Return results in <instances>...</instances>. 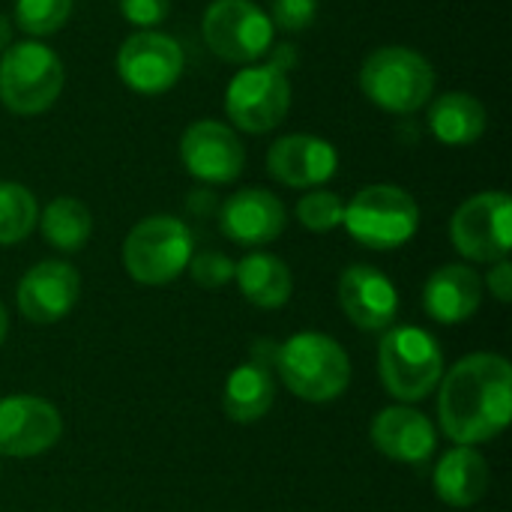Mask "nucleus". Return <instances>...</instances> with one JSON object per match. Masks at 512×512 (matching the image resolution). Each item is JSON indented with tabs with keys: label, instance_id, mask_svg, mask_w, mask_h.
I'll return each mask as SVG.
<instances>
[{
	"label": "nucleus",
	"instance_id": "obj_17",
	"mask_svg": "<svg viewBox=\"0 0 512 512\" xmlns=\"http://www.w3.org/2000/svg\"><path fill=\"white\" fill-rule=\"evenodd\" d=\"M285 204L261 186L234 192L219 207V228L237 246H267L285 231Z\"/></svg>",
	"mask_w": 512,
	"mask_h": 512
},
{
	"label": "nucleus",
	"instance_id": "obj_34",
	"mask_svg": "<svg viewBox=\"0 0 512 512\" xmlns=\"http://www.w3.org/2000/svg\"><path fill=\"white\" fill-rule=\"evenodd\" d=\"M9 45H12V24H9V18L0 12V54H3Z\"/></svg>",
	"mask_w": 512,
	"mask_h": 512
},
{
	"label": "nucleus",
	"instance_id": "obj_9",
	"mask_svg": "<svg viewBox=\"0 0 512 512\" xmlns=\"http://www.w3.org/2000/svg\"><path fill=\"white\" fill-rule=\"evenodd\" d=\"M456 252L477 264H495L510 255L512 201L507 192H480L459 204L450 222Z\"/></svg>",
	"mask_w": 512,
	"mask_h": 512
},
{
	"label": "nucleus",
	"instance_id": "obj_1",
	"mask_svg": "<svg viewBox=\"0 0 512 512\" xmlns=\"http://www.w3.org/2000/svg\"><path fill=\"white\" fill-rule=\"evenodd\" d=\"M441 429L459 447L495 441L512 417V366L501 354H468L441 378Z\"/></svg>",
	"mask_w": 512,
	"mask_h": 512
},
{
	"label": "nucleus",
	"instance_id": "obj_2",
	"mask_svg": "<svg viewBox=\"0 0 512 512\" xmlns=\"http://www.w3.org/2000/svg\"><path fill=\"white\" fill-rule=\"evenodd\" d=\"M273 366L282 384L306 402H333L351 384V360L345 348L324 333H294L276 345Z\"/></svg>",
	"mask_w": 512,
	"mask_h": 512
},
{
	"label": "nucleus",
	"instance_id": "obj_6",
	"mask_svg": "<svg viewBox=\"0 0 512 512\" xmlns=\"http://www.w3.org/2000/svg\"><path fill=\"white\" fill-rule=\"evenodd\" d=\"M195 237L177 216H147L123 240V267L141 285H168L186 273Z\"/></svg>",
	"mask_w": 512,
	"mask_h": 512
},
{
	"label": "nucleus",
	"instance_id": "obj_20",
	"mask_svg": "<svg viewBox=\"0 0 512 512\" xmlns=\"http://www.w3.org/2000/svg\"><path fill=\"white\" fill-rule=\"evenodd\" d=\"M489 480L492 474H489L486 459L474 447H459V444L441 456L432 474L435 495L447 507H459V510L474 507L489 492Z\"/></svg>",
	"mask_w": 512,
	"mask_h": 512
},
{
	"label": "nucleus",
	"instance_id": "obj_21",
	"mask_svg": "<svg viewBox=\"0 0 512 512\" xmlns=\"http://www.w3.org/2000/svg\"><path fill=\"white\" fill-rule=\"evenodd\" d=\"M240 294L258 309H282L291 300L294 276L288 264L270 252H249L234 264Z\"/></svg>",
	"mask_w": 512,
	"mask_h": 512
},
{
	"label": "nucleus",
	"instance_id": "obj_26",
	"mask_svg": "<svg viewBox=\"0 0 512 512\" xmlns=\"http://www.w3.org/2000/svg\"><path fill=\"white\" fill-rule=\"evenodd\" d=\"M72 15V0H15V24L27 36H51Z\"/></svg>",
	"mask_w": 512,
	"mask_h": 512
},
{
	"label": "nucleus",
	"instance_id": "obj_16",
	"mask_svg": "<svg viewBox=\"0 0 512 512\" xmlns=\"http://www.w3.org/2000/svg\"><path fill=\"white\" fill-rule=\"evenodd\" d=\"M339 168V153L327 138L318 135H285L273 141L267 150V171L273 180L291 189H315L324 186Z\"/></svg>",
	"mask_w": 512,
	"mask_h": 512
},
{
	"label": "nucleus",
	"instance_id": "obj_23",
	"mask_svg": "<svg viewBox=\"0 0 512 512\" xmlns=\"http://www.w3.org/2000/svg\"><path fill=\"white\" fill-rule=\"evenodd\" d=\"M273 399H276V384L270 369L249 360L228 375L222 408L234 423H255L273 408Z\"/></svg>",
	"mask_w": 512,
	"mask_h": 512
},
{
	"label": "nucleus",
	"instance_id": "obj_8",
	"mask_svg": "<svg viewBox=\"0 0 512 512\" xmlns=\"http://www.w3.org/2000/svg\"><path fill=\"white\" fill-rule=\"evenodd\" d=\"M201 33L207 48L228 63H255L273 45V21L252 0H213Z\"/></svg>",
	"mask_w": 512,
	"mask_h": 512
},
{
	"label": "nucleus",
	"instance_id": "obj_19",
	"mask_svg": "<svg viewBox=\"0 0 512 512\" xmlns=\"http://www.w3.org/2000/svg\"><path fill=\"white\" fill-rule=\"evenodd\" d=\"M483 303V279L465 264H447L435 270L423 288V309L432 321L462 324L477 315Z\"/></svg>",
	"mask_w": 512,
	"mask_h": 512
},
{
	"label": "nucleus",
	"instance_id": "obj_30",
	"mask_svg": "<svg viewBox=\"0 0 512 512\" xmlns=\"http://www.w3.org/2000/svg\"><path fill=\"white\" fill-rule=\"evenodd\" d=\"M120 12L129 24L156 30L171 12V0H120Z\"/></svg>",
	"mask_w": 512,
	"mask_h": 512
},
{
	"label": "nucleus",
	"instance_id": "obj_11",
	"mask_svg": "<svg viewBox=\"0 0 512 512\" xmlns=\"http://www.w3.org/2000/svg\"><path fill=\"white\" fill-rule=\"evenodd\" d=\"M117 75L138 96H162L183 75V48L159 30H138L117 51Z\"/></svg>",
	"mask_w": 512,
	"mask_h": 512
},
{
	"label": "nucleus",
	"instance_id": "obj_22",
	"mask_svg": "<svg viewBox=\"0 0 512 512\" xmlns=\"http://www.w3.org/2000/svg\"><path fill=\"white\" fill-rule=\"evenodd\" d=\"M486 108L480 99L462 90L441 93L429 108V129L447 147H468L477 144L486 132Z\"/></svg>",
	"mask_w": 512,
	"mask_h": 512
},
{
	"label": "nucleus",
	"instance_id": "obj_15",
	"mask_svg": "<svg viewBox=\"0 0 512 512\" xmlns=\"http://www.w3.org/2000/svg\"><path fill=\"white\" fill-rule=\"evenodd\" d=\"M81 294V276L66 261H39L18 282V312L33 324H57Z\"/></svg>",
	"mask_w": 512,
	"mask_h": 512
},
{
	"label": "nucleus",
	"instance_id": "obj_25",
	"mask_svg": "<svg viewBox=\"0 0 512 512\" xmlns=\"http://www.w3.org/2000/svg\"><path fill=\"white\" fill-rule=\"evenodd\" d=\"M39 222V204L21 183L0 180V246H15L33 234Z\"/></svg>",
	"mask_w": 512,
	"mask_h": 512
},
{
	"label": "nucleus",
	"instance_id": "obj_27",
	"mask_svg": "<svg viewBox=\"0 0 512 512\" xmlns=\"http://www.w3.org/2000/svg\"><path fill=\"white\" fill-rule=\"evenodd\" d=\"M345 216V204L336 192L327 189H312L297 201V219L303 228L315 231V234H327L333 228L342 225Z\"/></svg>",
	"mask_w": 512,
	"mask_h": 512
},
{
	"label": "nucleus",
	"instance_id": "obj_29",
	"mask_svg": "<svg viewBox=\"0 0 512 512\" xmlns=\"http://www.w3.org/2000/svg\"><path fill=\"white\" fill-rule=\"evenodd\" d=\"M315 15H318V0H273L270 21L279 30L300 33V30L312 27Z\"/></svg>",
	"mask_w": 512,
	"mask_h": 512
},
{
	"label": "nucleus",
	"instance_id": "obj_4",
	"mask_svg": "<svg viewBox=\"0 0 512 512\" xmlns=\"http://www.w3.org/2000/svg\"><path fill=\"white\" fill-rule=\"evenodd\" d=\"M360 90L381 111L414 114L435 93V69L414 48L384 45L363 60Z\"/></svg>",
	"mask_w": 512,
	"mask_h": 512
},
{
	"label": "nucleus",
	"instance_id": "obj_33",
	"mask_svg": "<svg viewBox=\"0 0 512 512\" xmlns=\"http://www.w3.org/2000/svg\"><path fill=\"white\" fill-rule=\"evenodd\" d=\"M213 204H216V198H213V192H207V189H195V192L189 195V210H192L195 216H207V213L213 210Z\"/></svg>",
	"mask_w": 512,
	"mask_h": 512
},
{
	"label": "nucleus",
	"instance_id": "obj_10",
	"mask_svg": "<svg viewBox=\"0 0 512 512\" xmlns=\"http://www.w3.org/2000/svg\"><path fill=\"white\" fill-rule=\"evenodd\" d=\"M291 108V81L276 66L240 69L225 90V111L243 132L264 135L276 129Z\"/></svg>",
	"mask_w": 512,
	"mask_h": 512
},
{
	"label": "nucleus",
	"instance_id": "obj_7",
	"mask_svg": "<svg viewBox=\"0 0 512 512\" xmlns=\"http://www.w3.org/2000/svg\"><path fill=\"white\" fill-rule=\"evenodd\" d=\"M63 90V60L42 42H12L0 54V102L18 114L33 117L48 111Z\"/></svg>",
	"mask_w": 512,
	"mask_h": 512
},
{
	"label": "nucleus",
	"instance_id": "obj_28",
	"mask_svg": "<svg viewBox=\"0 0 512 512\" xmlns=\"http://www.w3.org/2000/svg\"><path fill=\"white\" fill-rule=\"evenodd\" d=\"M186 270H189L192 282L207 288V291H216V288H222V285H228L234 279V261L228 255H222V252H213V249L192 255Z\"/></svg>",
	"mask_w": 512,
	"mask_h": 512
},
{
	"label": "nucleus",
	"instance_id": "obj_35",
	"mask_svg": "<svg viewBox=\"0 0 512 512\" xmlns=\"http://www.w3.org/2000/svg\"><path fill=\"white\" fill-rule=\"evenodd\" d=\"M6 333H9V318H6V309L0 306V345H3V339H6Z\"/></svg>",
	"mask_w": 512,
	"mask_h": 512
},
{
	"label": "nucleus",
	"instance_id": "obj_3",
	"mask_svg": "<svg viewBox=\"0 0 512 512\" xmlns=\"http://www.w3.org/2000/svg\"><path fill=\"white\" fill-rule=\"evenodd\" d=\"M378 372L393 399L423 402L444 378V351L423 327H390L378 348Z\"/></svg>",
	"mask_w": 512,
	"mask_h": 512
},
{
	"label": "nucleus",
	"instance_id": "obj_12",
	"mask_svg": "<svg viewBox=\"0 0 512 512\" xmlns=\"http://www.w3.org/2000/svg\"><path fill=\"white\" fill-rule=\"evenodd\" d=\"M63 435L60 411L39 396L0 399V456L30 459L51 450Z\"/></svg>",
	"mask_w": 512,
	"mask_h": 512
},
{
	"label": "nucleus",
	"instance_id": "obj_5",
	"mask_svg": "<svg viewBox=\"0 0 512 512\" xmlns=\"http://www.w3.org/2000/svg\"><path fill=\"white\" fill-rule=\"evenodd\" d=\"M342 225L360 246L375 252H390L405 246L417 234L420 207L402 186L375 183L360 189L345 204Z\"/></svg>",
	"mask_w": 512,
	"mask_h": 512
},
{
	"label": "nucleus",
	"instance_id": "obj_14",
	"mask_svg": "<svg viewBox=\"0 0 512 512\" xmlns=\"http://www.w3.org/2000/svg\"><path fill=\"white\" fill-rule=\"evenodd\" d=\"M339 306L357 330L384 333L399 315V291L378 267L351 264L339 276Z\"/></svg>",
	"mask_w": 512,
	"mask_h": 512
},
{
	"label": "nucleus",
	"instance_id": "obj_18",
	"mask_svg": "<svg viewBox=\"0 0 512 512\" xmlns=\"http://www.w3.org/2000/svg\"><path fill=\"white\" fill-rule=\"evenodd\" d=\"M372 444L393 462L402 465H426L435 456L438 432L435 423L408 405L384 408L372 420Z\"/></svg>",
	"mask_w": 512,
	"mask_h": 512
},
{
	"label": "nucleus",
	"instance_id": "obj_13",
	"mask_svg": "<svg viewBox=\"0 0 512 512\" xmlns=\"http://www.w3.org/2000/svg\"><path fill=\"white\" fill-rule=\"evenodd\" d=\"M180 159L198 183H231L243 174L246 150L237 132L219 120H198L180 138Z\"/></svg>",
	"mask_w": 512,
	"mask_h": 512
},
{
	"label": "nucleus",
	"instance_id": "obj_31",
	"mask_svg": "<svg viewBox=\"0 0 512 512\" xmlns=\"http://www.w3.org/2000/svg\"><path fill=\"white\" fill-rule=\"evenodd\" d=\"M486 285L489 291L501 300V303H510L512 300V264L510 258H501L492 264L489 276H486Z\"/></svg>",
	"mask_w": 512,
	"mask_h": 512
},
{
	"label": "nucleus",
	"instance_id": "obj_32",
	"mask_svg": "<svg viewBox=\"0 0 512 512\" xmlns=\"http://www.w3.org/2000/svg\"><path fill=\"white\" fill-rule=\"evenodd\" d=\"M294 63H297V51H294V45H291V42L273 45V60H270V66H276L279 72H288Z\"/></svg>",
	"mask_w": 512,
	"mask_h": 512
},
{
	"label": "nucleus",
	"instance_id": "obj_24",
	"mask_svg": "<svg viewBox=\"0 0 512 512\" xmlns=\"http://www.w3.org/2000/svg\"><path fill=\"white\" fill-rule=\"evenodd\" d=\"M39 228L48 246L60 252H78L90 240L93 219H90V210L78 198H54L42 210Z\"/></svg>",
	"mask_w": 512,
	"mask_h": 512
}]
</instances>
